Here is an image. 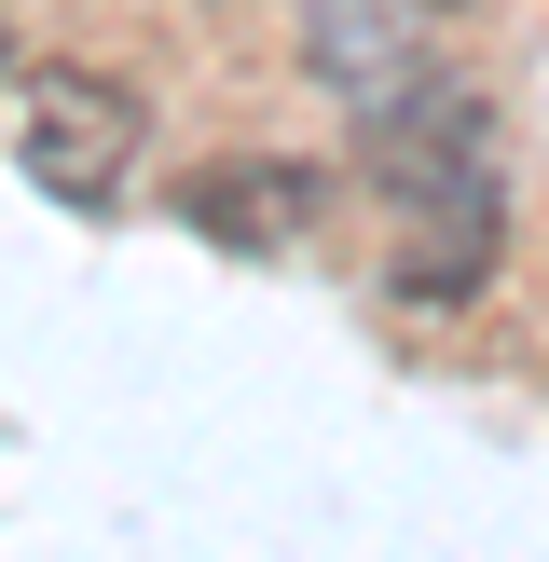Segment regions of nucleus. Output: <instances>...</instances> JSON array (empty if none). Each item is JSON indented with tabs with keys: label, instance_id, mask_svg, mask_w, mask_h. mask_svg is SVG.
Returning a JSON list of instances; mask_svg holds the SVG:
<instances>
[{
	"label": "nucleus",
	"instance_id": "nucleus-1",
	"mask_svg": "<svg viewBox=\"0 0 549 562\" xmlns=\"http://www.w3.org/2000/svg\"><path fill=\"white\" fill-rule=\"evenodd\" d=\"M357 165H371L384 206L412 220L399 289H412V302H467V289L494 274V234H508V179H494V124H481V97L412 69L399 97H371Z\"/></svg>",
	"mask_w": 549,
	"mask_h": 562
},
{
	"label": "nucleus",
	"instance_id": "nucleus-2",
	"mask_svg": "<svg viewBox=\"0 0 549 562\" xmlns=\"http://www.w3.org/2000/svg\"><path fill=\"white\" fill-rule=\"evenodd\" d=\"M137 137H152V97L110 69H42L14 97V165L55 192V206H110L137 179Z\"/></svg>",
	"mask_w": 549,
	"mask_h": 562
},
{
	"label": "nucleus",
	"instance_id": "nucleus-3",
	"mask_svg": "<svg viewBox=\"0 0 549 562\" xmlns=\"http://www.w3.org/2000/svg\"><path fill=\"white\" fill-rule=\"evenodd\" d=\"M179 220L206 247H234V261H274V247L316 234V165H274V151H220L179 179Z\"/></svg>",
	"mask_w": 549,
	"mask_h": 562
},
{
	"label": "nucleus",
	"instance_id": "nucleus-4",
	"mask_svg": "<svg viewBox=\"0 0 549 562\" xmlns=\"http://www.w3.org/2000/svg\"><path fill=\"white\" fill-rule=\"evenodd\" d=\"M412 14H426V0H302V69H316L329 97H357V110L399 97V82L426 69V27Z\"/></svg>",
	"mask_w": 549,
	"mask_h": 562
}]
</instances>
